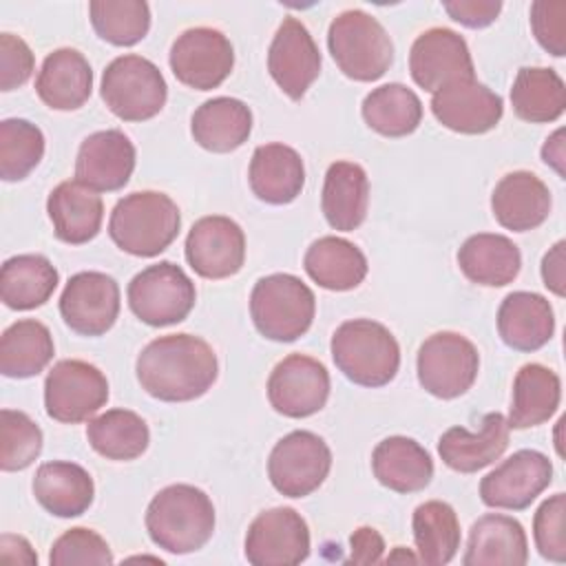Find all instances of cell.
I'll return each instance as SVG.
<instances>
[{
	"label": "cell",
	"instance_id": "cell-1",
	"mask_svg": "<svg viewBox=\"0 0 566 566\" xmlns=\"http://www.w3.org/2000/svg\"><path fill=\"white\" fill-rule=\"evenodd\" d=\"M146 394L164 402H188L203 396L219 376L214 349L192 334H168L150 340L135 363Z\"/></svg>",
	"mask_w": 566,
	"mask_h": 566
},
{
	"label": "cell",
	"instance_id": "cell-2",
	"mask_svg": "<svg viewBox=\"0 0 566 566\" xmlns=\"http://www.w3.org/2000/svg\"><path fill=\"white\" fill-rule=\"evenodd\" d=\"M146 531L159 548L172 555L195 553L212 537V500L192 484H170L150 500Z\"/></svg>",
	"mask_w": 566,
	"mask_h": 566
},
{
	"label": "cell",
	"instance_id": "cell-3",
	"mask_svg": "<svg viewBox=\"0 0 566 566\" xmlns=\"http://www.w3.org/2000/svg\"><path fill=\"white\" fill-rule=\"evenodd\" d=\"M177 203L157 190L130 192L119 199L108 219L113 243L133 256H157L179 234Z\"/></svg>",
	"mask_w": 566,
	"mask_h": 566
},
{
	"label": "cell",
	"instance_id": "cell-4",
	"mask_svg": "<svg viewBox=\"0 0 566 566\" xmlns=\"http://www.w3.org/2000/svg\"><path fill=\"white\" fill-rule=\"evenodd\" d=\"M329 349L343 376L360 387H382L396 378L400 367L396 336L371 318L340 323L332 336Z\"/></svg>",
	"mask_w": 566,
	"mask_h": 566
},
{
	"label": "cell",
	"instance_id": "cell-5",
	"mask_svg": "<svg viewBox=\"0 0 566 566\" xmlns=\"http://www.w3.org/2000/svg\"><path fill=\"white\" fill-rule=\"evenodd\" d=\"M314 292L294 274L276 272L259 279L250 294V316L261 336L276 343L301 338L314 321Z\"/></svg>",
	"mask_w": 566,
	"mask_h": 566
},
{
	"label": "cell",
	"instance_id": "cell-6",
	"mask_svg": "<svg viewBox=\"0 0 566 566\" xmlns=\"http://www.w3.org/2000/svg\"><path fill=\"white\" fill-rule=\"evenodd\" d=\"M327 49L336 66L356 82H374L382 77L394 62L389 33L363 9H347L332 20Z\"/></svg>",
	"mask_w": 566,
	"mask_h": 566
},
{
	"label": "cell",
	"instance_id": "cell-7",
	"mask_svg": "<svg viewBox=\"0 0 566 566\" xmlns=\"http://www.w3.org/2000/svg\"><path fill=\"white\" fill-rule=\"evenodd\" d=\"M99 95L115 117L124 122H146L164 108L168 86L157 64L128 53L115 57L104 69Z\"/></svg>",
	"mask_w": 566,
	"mask_h": 566
},
{
	"label": "cell",
	"instance_id": "cell-8",
	"mask_svg": "<svg viewBox=\"0 0 566 566\" xmlns=\"http://www.w3.org/2000/svg\"><path fill=\"white\" fill-rule=\"evenodd\" d=\"M126 294L130 312L153 327L181 323L197 301L195 283L170 261H159L137 272L128 283Z\"/></svg>",
	"mask_w": 566,
	"mask_h": 566
},
{
	"label": "cell",
	"instance_id": "cell-9",
	"mask_svg": "<svg viewBox=\"0 0 566 566\" xmlns=\"http://www.w3.org/2000/svg\"><path fill=\"white\" fill-rule=\"evenodd\" d=\"M418 382L436 398L451 400L471 389L480 369L475 345L458 332L431 334L418 349Z\"/></svg>",
	"mask_w": 566,
	"mask_h": 566
},
{
	"label": "cell",
	"instance_id": "cell-10",
	"mask_svg": "<svg viewBox=\"0 0 566 566\" xmlns=\"http://www.w3.org/2000/svg\"><path fill=\"white\" fill-rule=\"evenodd\" d=\"M108 400V380L91 363L66 358L51 367L44 380V407L49 418L77 424L97 413Z\"/></svg>",
	"mask_w": 566,
	"mask_h": 566
},
{
	"label": "cell",
	"instance_id": "cell-11",
	"mask_svg": "<svg viewBox=\"0 0 566 566\" xmlns=\"http://www.w3.org/2000/svg\"><path fill=\"white\" fill-rule=\"evenodd\" d=\"M332 469L327 442L312 431H292L283 436L268 458V478L272 486L287 497L314 493Z\"/></svg>",
	"mask_w": 566,
	"mask_h": 566
},
{
	"label": "cell",
	"instance_id": "cell-12",
	"mask_svg": "<svg viewBox=\"0 0 566 566\" xmlns=\"http://www.w3.org/2000/svg\"><path fill=\"white\" fill-rule=\"evenodd\" d=\"M168 62L184 86L210 91L221 86L230 75L234 66V49L219 29L195 27L177 35Z\"/></svg>",
	"mask_w": 566,
	"mask_h": 566
},
{
	"label": "cell",
	"instance_id": "cell-13",
	"mask_svg": "<svg viewBox=\"0 0 566 566\" xmlns=\"http://www.w3.org/2000/svg\"><path fill=\"white\" fill-rule=\"evenodd\" d=\"M553 482L548 455L535 449H522L502 460L480 482V500L491 509L524 511Z\"/></svg>",
	"mask_w": 566,
	"mask_h": 566
},
{
	"label": "cell",
	"instance_id": "cell-14",
	"mask_svg": "<svg viewBox=\"0 0 566 566\" xmlns=\"http://www.w3.org/2000/svg\"><path fill=\"white\" fill-rule=\"evenodd\" d=\"M310 555L307 522L290 506L259 513L245 535V559L254 566H294Z\"/></svg>",
	"mask_w": 566,
	"mask_h": 566
},
{
	"label": "cell",
	"instance_id": "cell-15",
	"mask_svg": "<svg viewBox=\"0 0 566 566\" xmlns=\"http://www.w3.org/2000/svg\"><path fill=\"white\" fill-rule=\"evenodd\" d=\"M329 398V371L305 354H290L268 378V400L287 418H307L325 407Z\"/></svg>",
	"mask_w": 566,
	"mask_h": 566
},
{
	"label": "cell",
	"instance_id": "cell-16",
	"mask_svg": "<svg viewBox=\"0 0 566 566\" xmlns=\"http://www.w3.org/2000/svg\"><path fill=\"white\" fill-rule=\"evenodd\" d=\"M186 261L203 279H228L243 268L245 234L223 214L201 217L186 237Z\"/></svg>",
	"mask_w": 566,
	"mask_h": 566
},
{
	"label": "cell",
	"instance_id": "cell-17",
	"mask_svg": "<svg viewBox=\"0 0 566 566\" xmlns=\"http://www.w3.org/2000/svg\"><path fill=\"white\" fill-rule=\"evenodd\" d=\"M64 323L80 336L106 334L119 314V285L104 272H77L60 296Z\"/></svg>",
	"mask_w": 566,
	"mask_h": 566
},
{
	"label": "cell",
	"instance_id": "cell-18",
	"mask_svg": "<svg viewBox=\"0 0 566 566\" xmlns=\"http://www.w3.org/2000/svg\"><path fill=\"white\" fill-rule=\"evenodd\" d=\"M409 71L413 82L431 93L451 82L475 77L464 38L447 27L427 29L413 40L409 51Z\"/></svg>",
	"mask_w": 566,
	"mask_h": 566
},
{
	"label": "cell",
	"instance_id": "cell-19",
	"mask_svg": "<svg viewBox=\"0 0 566 566\" xmlns=\"http://www.w3.org/2000/svg\"><path fill=\"white\" fill-rule=\"evenodd\" d=\"M268 71L290 99H301L318 77L321 51L301 20L283 18L268 51Z\"/></svg>",
	"mask_w": 566,
	"mask_h": 566
},
{
	"label": "cell",
	"instance_id": "cell-20",
	"mask_svg": "<svg viewBox=\"0 0 566 566\" xmlns=\"http://www.w3.org/2000/svg\"><path fill=\"white\" fill-rule=\"evenodd\" d=\"M433 117L449 130L462 135H482L497 126L504 113L502 97L475 77L458 80L431 97Z\"/></svg>",
	"mask_w": 566,
	"mask_h": 566
},
{
	"label": "cell",
	"instance_id": "cell-21",
	"mask_svg": "<svg viewBox=\"0 0 566 566\" xmlns=\"http://www.w3.org/2000/svg\"><path fill=\"white\" fill-rule=\"evenodd\" d=\"M135 170V146L117 128L88 135L77 150L75 179L95 192L124 188Z\"/></svg>",
	"mask_w": 566,
	"mask_h": 566
},
{
	"label": "cell",
	"instance_id": "cell-22",
	"mask_svg": "<svg viewBox=\"0 0 566 566\" xmlns=\"http://www.w3.org/2000/svg\"><path fill=\"white\" fill-rule=\"evenodd\" d=\"M548 186L528 170L504 175L491 195L495 221L513 232H528L542 226L551 214Z\"/></svg>",
	"mask_w": 566,
	"mask_h": 566
},
{
	"label": "cell",
	"instance_id": "cell-23",
	"mask_svg": "<svg viewBox=\"0 0 566 566\" xmlns=\"http://www.w3.org/2000/svg\"><path fill=\"white\" fill-rule=\"evenodd\" d=\"M509 422L502 413L493 411L482 418L475 433L464 427L447 429L438 440L442 462L458 473H475L493 464L509 447Z\"/></svg>",
	"mask_w": 566,
	"mask_h": 566
},
{
	"label": "cell",
	"instance_id": "cell-24",
	"mask_svg": "<svg viewBox=\"0 0 566 566\" xmlns=\"http://www.w3.org/2000/svg\"><path fill=\"white\" fill-rule=\"evenodd\" d=\"M93 91V69L77 49L49 53L35 77L38 97L53 111H77Z\"/></svg>",
	"mask_w": 566,
	"mask_h": 566
},
{
	"label": "cell",
	"instance_id": "cell-25",
	"mask_svg": "<svg viewBox=\"0 0 566 566\" xmlns=\"http://www.w3.org/2000/svg\"><path fill=\"white\" fill-rule=\"evenodd\" d=\"M46 212L53 223V234L60 241L82 245L97 237L104 219V203L95 190L77 179H69L51 190Z\"/></svg>",
	"mask_w": 566,
	"mask_h": 566
},
{
	"label": "cell",
	"instance_id": "cell-26",
	"mask_svg": "<svg viewBox=\"0 0 566 566\" xmlns=\"http://www.w3.org/2000/svg\"><path fill=\"white\" fill-rule=\"evenodd\" d=\"M528 542L524 526L502 513H486L469 531L464 566H524Z\"/></svg>",
	"mask_w": 566,
	"mask_h": 566
},
{
	"label": "cell",
	"instance_id": "cell-27",
	"mask_svg": "<svg viewBox=\"0 0 566 566\" xmlns=\"http://www.w3.org/2000/svg\"><path fill=\"white\" fill-rule=\"evenodd\" d=\"M248 181L261 201L283 206L301 195L305 186V166L292 146L263 144L252 153Z\"/></svg>",
	"mask_w": 566,
	"mask_h": 566
},
{
	"label": "cell",
	"instance_id": "cell-28",
	"mask_svg": "<svg viewBox=\"0 0 566 566\" xmlns=\"http://www.w3.org/2000/svg\"><path fill=\"white\" fill-rule=\"evenodd\" d=\"M497 332L515 352H537L555 332L551 303L535 292H511L497 310Z\"/></svg>",
	"mask_w": 566,
	"mask_h": 566
},
{
	"label": "cell",
	"instance_id": "cell-29",
	"mask_svg": "<svg viewBox=\"0 0 566 566\" xmlns=\"http://www.w3.org/2000/svg\"><path fill=\"white\" fill-rule=\"evenodd\" d=\"M33 495L51 515L77 517L93 504L95 484L84 467L53 460L38 467L33 475Z\"/></svg>",
	"mask_w": 566,
	"mask_h": 566
},
{
	"label": "cell",
	"instance_id": "cell-30",
	"mask_svg": "<svg viewBox=\"0 0 566 566\" xmlns=\"http://www.w3.org/2000/svg\"><path fill=\"white\" fill-rule=\"evenodd\" d=\"M376 480L396 493H416L429 486L433 460L429 451L407 436H389L371 453Z\"/></svg>",
	"mask_w": 566,
	"mask_h": 566
},
{
	"label": "cell",
	"instance_id": "cell-31",
	"mask_svg": "<svg viewBox=\"0 0 566 566\" xmlns=\"http://www.w3.org/2000/svg\"><path fill=\"white\" fill-rule=\"evenodd\" d=\"M369 206V179L363 166L354 161H334L325 172L321 208L334 230L352 232L365 217Z\"/></svg>",
	"mask_w": 566,
	"mask_h": 566
},
{
	"label": "cell",
	"instance_id": "cell-32",
	"mask_svg": "<svg viewBox=\"0 0 566 566\" xmlns=\"http://www.w3.org/2000/svg\"><path fill=\"white\" fill-rule=\"evenodd\" d=\"M195 142L210 153H232L252 133V113L237 97H212L190 117Z\"/></svg>",
	"mask_w": 566,
	"mask_h": 566
},
{
	"label": "cell",
	"instance_id": "cell-33",
	"mask_svg": "<svg viewBox=\"0 0 566 566\" xmlns=\"http://www.w3.org/2000/svg\"><path fill=\"white\" fill-rule=\"evenodd\" d=\"M458 265L471 283L502 287L520 274L522 254L509 237L480 232L462 243L458 250Z\"/></svg>",
	"mask_w": 566,
	"mask_h": 566
},
{
	"label": "cell",
	"instance_id": "cell-34",
	"mask_svg": "<svg viewBox=\"0 0 566 566\" xmlns=\"http://www.w3.org/2000/svg\"><path fill=\"white\" fill-rule=\"evenodd\" d=\"M307 276L325 290L347 292L367 276V259L358 245L340 237L316 239L303 259Z\"/></svg>",
	"mask_w": 566,
	"mask_h": 566
},
{
	"label": "cell",
	"instance_id": "cell-35",
	"mask_svg": "<svg viewBox=\"0 0 566 566\" xmlns=\"http://www.w3.org/2000/svg\"><path fill=\"white\" fill-rule=\"evenodd\" d=\"M559 400V376L539 363H526L513 380V402L506 422L513 429L537 427L557 411Z\"/></svg>",
	"mask_w": 566,
	"mask_h": 566
},
{
	"label": "cell",
	"instance_id": "cell-36",
	"mask_svg": "<svg viewBox=\"0 0 566 566\" xmlns=\"http://www.w3.org/2000/svg\"><path fill=\"white\" fill-rule=\"evenodd\" d=\"M60 283L55 265L42 254H18L0 270V298L11 310L44 305Z\"/></svg>",
	"mask_w": 566,
	"mask_h": 566
},
{
	"label": "cell",
	"instance_id": "cell-37",
	"mask_svg": "<svg viewBox=\"0 0 566 566\" xmlns=\"http://www.w3.org/2000/svg\"><path fill=\"white\" fill-rule=\"evenodd\" d=\"M55 354L49 327L35 318L11 323L0 338V371L7 378H31L44 371Z\"/></svg>",
	"mask_w": 566,
	"mask_h": 566
},
{
	"label": "cell",
	"instance_id": "cell-38",
	"mask_svg": "<svg viewBox=\"0 0 566 566\" xmlns=\"http://www.w3.org/2000/svg\"><path fill=\"white\" fill-rule=\"evenodd\" d=\"M513 113L531 124H546L562 117L566 108V86L555 69L524 66L511 86Z\"/></svg>",
	"mask_w": 566,
	"mask_h": 566
},
{
	"label": "cell",
	"instance_id": "cell-39",
	"mask_svg": "<svg viewBox=\"0 0 566 566\" xmlns=\"http://www.w3.org/2000/svg\"><path fill=\"white\" fill-rule=\"evenodd\" d=\"M418 562L427 566L449 564L460 548V522L451 504L429 500L416 506L411 517Z\"/></svg>",
	"mask_w": 566,
	"mask_h": 566
},
{
	"label": "cell",
	"instance_id": "cell-40",
	"mask_svg": "<svg viewBox=\"0 0 566 566\" xmlns=\"http://www.w3.org/2000/svg\"><path fill=\"white\" fill-rule=\"evenodd\" d=\"M88 444L106 460H135L150 442L146 420L130 409H108L102 416L88 420Z\"/></svg>",
	"mask_w": 566,
	"mask_h": 566
},
{
	"label": "cell",
	"instance_id": "cell-41",
	"mask_svg": "<svg viewBox=\"0 0 566 566\" xmlns=\"http://www.w3.org/2000/svg\"><path fill=\"white\" fill-rule=\"evenodd\" d=\"M365 124L382 137L411 135L422 122V102L405 84L391 82L374 88L363 99Z\"/></svg>",
	"mask_w": 566,
	"mask_h": 566
},
{
	"label": "cell",
	"instance_id": "cell-42",
	"mask_svg": "<svg viewBox=\"0 0 566 566\" xmlns=\"http://www.w3.org/2000/svg\"><path fill=\"white\" fill-rule=\"evenodd\" d=\"M88 15L95 33L115 46H133L150 29V7L144 0H93Z\"/></svg>",
	"mask_w": 566,
	"mask_h": 566
},
{
	"label": "cell",
	"instance_id": "cell-43",
	"mask_svg": "<svg viewBox=\"0 0 566 566\" xmlns=\"http://www.w3.org/2000/svg\"><path fill=\"white\" fill-rule=\"evenodd\" d=\"M44 157V135L27 119L0 122V177L4 181H20Z\"/></svg>",
	"mask_w": 566,
	"mask_h": 566
},
{
	"label": "cell",
	"instance_id": "cell-44",
	"mask_svg": "<svg viewBox=\"0 0 566 566\" xmlns=\"http://www.w3.org/2000/svg\"><path fill=\"white\" fill-rule=\"evenodd\" d=\"M42 451V431L24 413L15 409L0 411V469L22 471Z\"/></svg>",
	"mask_w": 566,
	"mask_h": 566
},
{
	"label": "cell",
	"instance_id": "cell-45",
	"mask_svg": "<svg viewBox=\"0 0 566 566\" xmlns=\"http://www.w3.org/2000/svg\"><path fill=\"white\" fill-rule=\"evenodd\" d=\"M113 553L106 544V539L95 533L93 528L75 526L62 533L49 553L51 566H75V564H95V566H108L113 564Z\"/></svg>",
	"mask_w": 566,
	"mask_h": 566
},
{
	"label": "cell",
	"instance_id": "cell-46",
	"mask_svg": "<svg viewBox=\"0 0 566 566\" xmlns=\"http://www.w3.org/2000/svg\"><path fill=\"white\" fill-rule=\"evenodd\" d=\"M533 537L548 562H566V493H555L539 504L533 517Z\"/></svg>",
	"mask_w": 566,
	"mask_h": 566
},
{
	"label": "cell",
	"instance_id": "cell-47",
	"mask_svg": "<svg viewBox=\"0 0 566 566\" xmlns=\"http://www.w3.org/2000/svg\"><path fill=\"white\" fill-rule=\"evenodd\" d=\"M531 29L544 51L555 57L566 55V2L537 0L531 4Z\"/></svg>",
	"mask_w": 566,
	"mask_h": 566
},
{
	"label": "cell",
	"instance_id": "cell-48",
	"mask_svg": "<svg viewBox=\"0 0 566 566\" xmlns=\"http://www.w3.org/2000/svg\"><path fill=\"white\" fill-rule=\"evenodd\" d=\"M35 60L29 44L13 33H0V88L13 91L33 73Z\"/></svg>",
	"mask_w": 566,
	"mask_h": 566
},
{
	"label": "cell",
	"instance_id": "cell-49",
	"mask_svg": "<svg viewBox=\"0 0 566 566\" xmlns=\"http://www.w3.org/2000/svg\"><path fill=\"white\" fill-rule=\"evenodd\" d=\"M442 7L451 15V20L469 29L489 27L491 22H495V18L502 11L500 0H453V2H444Z\"/></svg>",
	"mask_w": 566,
	"mask_h": 566
},
{
	"label": "cell",
	"instance_id": "cell-50",
	"mask_svg": "<svg viewBox=\"0 0 566 566\" xmlns=\"http://www.w3.org/2000/svg\"><path fill=\"white\" fill-rule=\"evenodd\" d=\"M349 544H352V555H349L352 564H378V562H382L385 542H382V537L376 528H371V526L356 528L349 537Z\"/></svg>",
	"mask_w": 566,
	"mask_h": 566
},
{
	"label": "cell",
	"instance_id": "cell-51",
	"mask_svg": "<svg viewBox=\"0 0 566 566\" xmlns=\"http://www.w3.org/2000/svg\"><path fill=\"white\" fill-rule=\"evenodd\" d=\"M564 248L566 243L564 241H557L542 259V279H544V285L557 294V296H564L566 294V259H564Z\"/></svg>",
	"mask_w": 566,
	"mask_h": 566
},
{
	"label": "cell",
	"instance_id": "cell-52",
	"mask_svg": "<svg viewBox=\"0 0 566 566\" xmlns=\"http://www.w3.org/2000/svg\"><path fill=\"white\" fill-rule=\"evenodd\" d=\"M0 557L2 562L11 564H38V555L33 553L31 544L24 537L11 533H4L0 537Z\"/></svg>",
	"mask_w": 566,
	"mask_h": 566
},
{
	"label": "cell",
	"instance_id": "cell-53",
	"mask_svg": "<svg viewBox=\"0 0 566 566\" xmlns=\"http://www.w3.org/2000/svg\"><path fill=\"white\" fill-rule=\"evenodd\" d=\"M542 159L544 164H548L551 168H555V172L564 179L566 170H564V128H557L542 146Z\"/></svg>",
	"mask_w": 566,
	"mask_h": 566
},
{
	"label": "cell",
	"instance_id": "cell-54",
	"mask_svg": "<svg viewBox=\"0 0 566 566\" xmlns=\"http://www.w3.org/2000/svg\"><path fill=\"white\" fill-rule=\"evenodd\" d=\"M387 562H418V555H411L402 546H396V553L387 557Z\"/></svg>",
	"mask_w": 566,
	"mask_h": 566
}]
</instances>
